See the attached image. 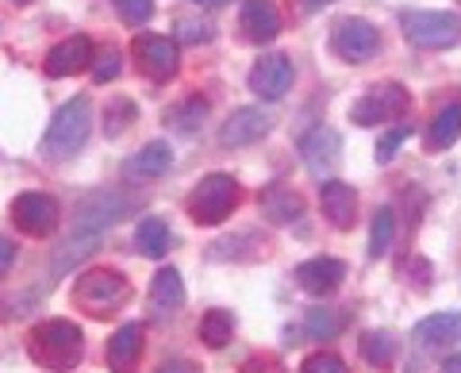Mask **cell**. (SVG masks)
Returning a JSON list of instances; mask_svg holds the SVG:
<instances>
[{
	"instance_id": "6da1fadb",
	"label": "cell",
	"mask_w": 461,
	"mask_h": 373,
	"mask_svg": "<svg viewBox=\"0 0 461 373\" xmlns=\"http://www.w3.org/2000/svg\"><path fill=\"white\" fill-rule=\"evenodd\" d=\"M27 354L54 373H69V369H77L85 358V335H81V327L69 320H47L27 335Z\"/></svg>"
},
{
	"instance_id": "7a4b0ae2",
	"label": "cell",
	"mask_w": 461,
	"mask_h": 373,
	"mask_svg": "<svg viewBox=\"0 0 461 373\" xmlns=\"http://www.w3.org/2000/svg\"><path fill=\"white\" fill-rule=\"evenodd\" d=\"M89 132H93V105H89V96H74L54 112L47 135H42V150L54 162H66V158H74L85 147Z\"/></svg>"
},
{
	"instance_id": "3957f363",
	"label": "cell",
	"mask_w": 461,
	"mask_h": 373,
	"mask_svg": "<svg viewBox=\"0 0 461 373\" xmlns=\"http://www.w3.org/2000/svg\"><path fill=\"white\" fill-rule=\"evenodd\" d=\"M127 300H131V285H127L123 274H115V269H89L74 285V305L85 315H93V320H108Z\"/></svg>"
},
{
	"instance_id": "277c9868",
	"label": "cell",
	"mask_w": 461,
	"mask_h": 373,
	"mask_svg": "<svg viewBox=\"0 0 461 373\" xmlns=\"http://www.w3.org/2000/svg\"><path fill=\"white\" fill-rule=\"evenodd\" d=\"M239 200H242V193H239V181H235V177H230V174H208V177L189 193L185 208H189L193 223L215 227V223H223L230 212L239 208Z\"/></svg>"
},
{
	"instance_id": "5b68a950",
	"label": "cell",
	"mask_w": 461,
	"mask_h": 373,
	"mask_svg": "<svg viewBox=\"0 0 461 373\" xmlns=\"http://www.w3.org/2000/svg\"><path fill=\"white\" fill-rule=\"evenodd\" d=\"M403 35L420 50H446L461 42V20L454 12H403Z\"/></svg>"
},
{
	"instance_id": "8992f818",
	"label": "cell",
	"mask_w": 461,
	"mask_h": 373,
	"mask_svg": "<svg viewBox=\"0 0 461 373\" xmlns=\"http://www.w3.org/2000/svg\"><path fill=\"white\" fill-rule=\"evenodd\" d=\"M408 108H411L408 89L396 85V81H388V85H373L369 93H362V96L354 100V105H350V120L357 127H377V123L400 120Z\"/></svg>"
},
{
	"instance_id": "52a82bcc",
	"label": "cell",
	"mask_w": 461,
	"mask_h": 373,
	"mask_svg": "<svg viewBox=\"0 0 461 373\" xmlns=\"http://www.w3.org/2000/svg\"><path fill=\"white\" fill-rule=\"evenodd\" d=\"M330 50H335L342 62H369L373 54L381 50V32L362 16H346L335 23V32H330Z\"/></svg>"
},
{
	"instance_id": "ba28073f",
	"label": "cell",
	"mask_w": 461,
	"mask_h": 373,
	"mask_svg": "<svg viewBox=\"0 0 461 373\" xmlns=\"http://www.w3.org/2000/svg\"><path fill=\"white\" fill-rule=\"evenodd\" d=\"M135 200L131 196H123V193H115V189H100V193H89L77 205V220H74V232H96V235H104V227L112 223H120L127 212H131Z\"/></svg>"
},
{
	"instance_id": "9c48e42d",
	"label": "cell",
	"mask_w": 461,
	"mask_h": 373,
	"mask_svg": "<svg viewBox=\"0 0 461 373\" xmlns=\"http://www.w3.org/2000/svg\"><path fill=\"white\" fill-rule=\"evenodd\" d=\"M12 220L23 235L32 239H47L58 227V200L47 193H20L12 200Z\"/></svg>"
},
{
	"instance_id": "30bf717a",
	"label": "cell",
	"mask_w": 461,
	"mask_h": 373,
	"mask_svg": "<svg viewBox=\"0 0 461 373\" xmlns=\"http://www.w3.org/2000/svg\"><path fill=\"white\" fill-rule=\"evenodd\" d=\"M293 77H296V69L288 62V54H266L250 69V93H258L262 100H281L293 89Z\"/></svg>"
},
{
	"instance_id": "8fae6325",
	"label": "cell",
	"mask_w": 461,
	"mask_h": 373,
	"mask_svg": "<svg viewBox=\"0 0 461 373\" xmlns=\"http://www.w3.org/2000/svg\"><path fill=\"white\" fill-rule=\"evenodd\" d=\"M135 59L142 66V74L150 81H169L177 74V42L162 39V35H139L135 39Z\"/></svg>"
},
{
	"instance_id": "7c38bea8",
	"label": "cell",
	"mask_w": 461,
	"mask_h": 373,
	"mask_svg": "<svg viewBox=\"0 0 461 373\" xmlns=\"http://www.w3.org/2000/svg\"><path fill=\"white\" fill-rule=\"evenodd\" d=\"M93 39L89 35H69L47 54V77H74L81 69H93Z\"/></svg>"
},
{
	"instance_id": "4fadbf2b",
	"label": "cell",
	"mask_w": 461,
	"mask_h": 373,
	"mask_svg": "<svg viewBox=\"0 0 461 373\" xmlns=\"http://www.w3.org/2000/svg\"><path fill=\"white\" fill-rule=\"evenodd\" d=\"M342 277H346V266L339 262V258H308V262L296 266V285L315 300L335 293L342 285Z\"/></svg>"
},
{
	"instance_id": "5bb4252c",
	"label": "cell",
	"mask_w": 461,
	"mask_h": 373,
	"mask_svg": "<svg viewBox=\"0 0 461 373\" xmlns=\"http://www.w3.org/2000/svg\"><path fill=\"white\" fill-rule=\"evenodd\" d=\"M269 127H273L269 112H262V108H235L227 116V123H223L220 142L223 147H250V142L269 135Z\"/></svg>"
},
{
	"instance_id": "9a60e30c",
	"label": "cell",
	"mask_w": 461,
	"mask_h": 373,
	"mask_svg": "<svg viewBox=\"0 0 461 373\" xmlns=\"http://www.w3.org/2000/svg\"><path fill=\"white\" fill-rule=\"evenodd\" d=\"M320 205H323V216L335 232H350L354 220H357V189L346 181H323L320 185Z\"/></svg>"
},
{
	"instance_id": "2e32d148",
	"label": "cell",
	"mask_w": 461,
	"mask_h": 373,
	"mask_svg": "<svg viewBox=\"0 0 461 373\" xmlns=\"http://www.w3.org/2000/svg\"><path fill=\"white\" fill-rule=\"evenodd\" d=\"M339 150H342V139H339V132H330V127H315V132L300 142V154H304L308 174L320 177V181L339 166Z\"/></svg>"
},
{
	"instance_id": "e0dca14e",
	"label": "cell",
	"mask_w": 461,
	"mask_h": 373,
	"mask_svg": "<svg viewBox=\"0 0 461 373\" xmlns=\"http://www.w3.org/2000/svg\"><path fill=\"white\" fill-rule=\"evenodd\" d=\"M239 27L250 42H273L281 32V12L273 0H247V5H242V16H239Z\"/></svg>"
},
{
	"instance_id": "ac0fdd59",
	"label": "cell",
	"mask_w": 461,
	"mask_h": 373,
	"mask_svg": "<svg viewBox=\"0 0 461 373\" xmlns=\"http://www.w3.org/2000/svg\"><path fill=\"white\" fill-rule=\"evenodd\" d=\"M258 205H262V216L269 223H277V227L296 223L300 216H304V196L293 193L288 185H266L262 196H258Z\"/></svg>"
},
{
	"instance_id": "d6986e66",
	"label": "cell",
	"mask_w": 461,
	"mask_h": 373,
	"mask_svg": "<svg viewBox=\"0 0 461 373\" xmlns=\"http://www.w3.org/2000/svg\"><path fill=\"white\" fill-rule=\"evenodd\" d=\"M415 342L427 350L461 342V312H435V315H427V320H420L415 323Z\"/></svg>"
},
{
	"instance_id": "ffe728a7",
	"label": "cell",
	"mask_w": 461,
	"mask_h": 373,
	"mask_svg": "<svg viewBox=\"0 0 461 373\" xmlns=\"http://www.w3.org/2000/svg\"><path fill=\"white\" fill-rule=\"evenodd\" d=\"M142 358V327L139 323H123L120 332L108 339V366L115 373H127Z\"/></svg>"
},
{
	"instance_id": "44dd1931",
	"label": "cell",
	"mask_w": 461,
	"mask_h": 373,
	"mask_svg": "<svg viewBox=\"0 0 461 373\" xmlns=\"http://www.w3.org/2000/svg\"><path fill=\"white\" fill-rule=\"evenodd\" d=\"M185 305V281L177 269H158L150 281V308L154 315H173Z\"/></svg>"
},
{
	"instance_id": "7402d4cb",
	"label": "cell",
	"mask_w": 461,
	"mask_h": 373,
	"mask_svg": "<svg viewBox=\"0 0 461 373\" xmlns=\"http://www.w3.org/2000/svg\"><path fill=\"white\" fill-rule=\"evenodd\" d=\"M169 166H173V150H169V142H147L131 162L123 166V174L127 177H162V174H169Z\"/></svg>"
},
{
	"instance_id": "603a6c76",
	"label": "cell",
	"mask_w": 461,
	"mask_h": 373,
	"mask_svg": "<svg viewBox=\"0 0 461 373\" xmlns=\"http://www.w3.org/2000/svg\"><path fill=\"white\" fill-rule=\"evenodd\" d=\"M461 135V100H450L446 108H438V116L430 120V135H427V147L430 150H446L454 147Z\"/></svg>"
},
{
	"instance_id": "cb8c5ba5",
	"label": "cell",
	"mask_w": 461,
	"mask_h": 373,
	"mask_svg": "<svg viewBox=\"0 0 461 373\" xmlns=\"http://www.w3.org/2000/svg\"><path fill=\"white\" fill-rule=\"evenodd\" d=\"M100 239H104V235H96V232H74V235L62 242V247L54 250V274H66V269L74 266V262L89 258V254L100 247Z\"/></svg>"
},
{
	"instance_id": "d4e9b609",
	"label": "cell",
	"mask_w": 461,
	"mask_h": 373,
	"mask_svg": "<svg viewBox=\"0 0 461 373\" xmlns=\"http://www.w3.org/2000/svg\"><path fill=\"white\" fill-rule=\"evenodd\" d=\"M135 247L147 254V258H162L169 250V227L162 216H147V220H139L135 227Z\"/></svg>"
},
{
	"instance_id": "484cf974",
	"label": "cell",
	"mask_w": 461,
	"mask_h": 373,
	"mask_svg": "<svg viewBox=\"0 0 461 373\" xmlns=\"http://www.w3.org/2000/svg\"><path fill=\"white\" fill-rule=\"evenodd\" d=\"M230 335H235V315H230L227 308L204 312V320H200V339H204V347L220 350V347L230 342Z\"/></svg>"
},
{
	"instance_id": "4316f807",
	"label": "cell",
	"mask_w": 461,
	"mask_h": 373,
	"mask_svg": "<svg viewBox=\"0 0 461 373\" xmlns=\"http://www.w3.org/2000/svg\"><path fill=\"white\" fill-rule=\"evenodd\" d=\"M396 239V216L393 208H377L373 212V232H369V258H384L388 247Z\"/></svg>"
},
{
	"instance_id": "83f0119b",
	"label": "cell",
	"mask_w": 461,
	"mask_h": 373,
	"mask_svg": "<svg viewBox=\"0 0 461 373\" xmlns=\"http://www.w3.org/2000/svg\"><path fill=\"white\" fill-rule=\"evenodd\" d=\"M357 347H362V358H366V362H369V366H377V369H384V366L396 358V339L388 335V332H366Z\"/></svg>"
},
{
	"instance_id": "f1b7e54d",
	"label": "cell",
	"mask_w": 461,
	"mask_h": 373,
	"mask_svg": "<svg viewBox=\"0 0 461 373\" xmlns=\"http://www.w3.org/2000/svg\"><path fill=\"white\" fill-rule=\"evenodd\" d=\"M204 116H208V105H204V100H200V96H189V100H185V105H177V108H173L166 120H169L173 127H177V132L193 135L196 127L204 123Z\"/></svg>"
},
{
	"instance_id": "f546056e",
	"label": "cell",
	"mask_w": 461,
	"mask_h": 373,
	"mask_svg": "<svg viewBox=\"0 0 461 373\" xmlns=\"http://www.w3.org/2000/svg\"><path fill=\"white\" fill-rule=\"evenodd\" d=\"M339 327H342V315L335 308H312L308 320H304V332L312 339H335Z\"/></svg>"
},
{
	"instance_id": "4dcf8cb0",
	"label": "cell",
	"mask_w": 461,
	"mask_h": 373,
	"mask_svg": "<svg viewBox=\"0 0 461 373\" xmlns=\"http://www.w3.org/2000/svg\"><path fill=\"white\" fill-rule=\"evenodd\" d=\"M115 12L127 27H142L154 16V0H115Z\"/></svg>"
},
{
	"instance_id": "1f68e13d",
	"label": "cell",
	"mask_w": 461,
	"mask_h": 373,
	"mask_svg": "<svg viewBox=\"0 0 461 373\" xmlns=\"http://www.w3.org/2000/svg\"><path fill=\"white\" fill-rule=\"evenodd\" d=\"M115 77H120V50L104 47V50H100L96 59H93V81H96V85H108V81H115Z\"/></svg>"
},
{
	"instance_id": "d6a6232c",
	"label": "cell",
	"mask_w": 461,
	"mask_h": 373,
	"mask_svg": "<svg viewBox=\"0 0 461 373\" xmlns=\"http://www.w3.org/2000/svg\"><path fill=\"white\" fill-rule=\"evenodd\" d=\"M300 373H350V369H346V362H342L339 354L320 350V354L304 358V366H300Z\"/></svg>"
},
{
	"instance_id": "836d02e7",
	"label": "cell",
	"mask_w": 461,
	"mask_h": 373,
	"mask_svg": "<svg viewBox=\"0 0 461 373\" xmlns=\"http://www.w3.org/2000/svg\"><path fill=\"white\" fill-rule=\"evenodd\" d=\"M212 23H200V20H189V16H181L177 20V39L181 42H212Z\"/></svg>"
},
{
	"instance_id": "e575fe53",
	"label": "cell",
	"mask_w": 461,
	"mask_h": 373,
	"mask_svg": "<svg viewBox=\"0 0 461 373\" xmlns=\"http://www.w3.org/2000/svg\"><path fill=\"white\" fill-rule=\"evenodd\" d=\"M131 116H135V105H131V100H115V105L108 108V135H120L123 132V127L127 123H131Z\"/></svg>"
},
{
	"instance_id": "d590c367",
	"label": "cell",
	"mask_w": 461,
	"mask_h": 373,
	"mask_svg": "<svg viewBox=\"0 0 461 373\" xmlns=\"http://www.w3.org/2000/svg\"><path fill=\"white\" fill-rule=\"evenodd\" d=\"M408 135H411L408 127H396V132L381 135V142H377V162H393V158H396V150H400V142L408 139Z\"/></svg>"
},
{
	"instance_id": "8d00e7d4",
	"label": "cell",
	"mask_w": 461,
	"mask_h": 373,
	"mask_svg": "<svg viewBox=\"0 0 461 373\" xmlns=\"http://www.w3.org/2000/svg\"><path fill=\"white\" fill-rule=\"evenodd\" d=\"M242 373H288L281 366V358H273V354H254L242 362Z\"/></svg>"
},
{
	"instance_id": "74e56055",
	"label": "cell",
	"mask_w": 461,
	"mask_h": 373,
	"mask_svg": "<svg viewBox=\"0 0 461 373\" xmlns=\"http://www.w3.org/2000/svg\"><path fill=\"white\" fill-rule=\"evenodd\" d=\"M12 262H16V242L12 239H0V277L12 269Z\"/></svg>"
},
{
	"instance_id": "f35d334b",
	"label": "cell",
	"mask_w": 461,
	"mask_h": 373,
	"mask_svg": "<svg viewBox=\"0 0 461 373\" xmlns=\"http://www.w3.org/2000/svg\"><path fill=\"white\" fill-rule=\"evenodd\" d=\"M158 373H196V366H193V362H185V358H173V362H166Z\"/></svg>"
},
{
	"instance_id": "ab89813d",
	"label": "cell",
	"mask_w": 461,
	"mask_h": 373,
	"mask_svg": "<svg viewBox=\"0 0 461 373\" xmlns=\"http://www.w3.org/2000/svg\"><path fill=\"white\" fill-rule=\"evenodd\" d=\"M442 373H461V354H450L442 362Z\"/></svg>"
},
{
	"instance_id": "60d3db41",
	"label": "cell",
	"mask_w": 461,
	"mask_h": 373,
	"mask_svg": "<svg viewBox=\"0 0 461 373\" xmlns=\"http://www.w3.org/2000/svg\"><path fill=\"white\" fill-rule=\"evenodd\" d=\"M330 0H304V8H312V12H320V8H327Z\"/></svg>"
},
{
	"instance_id": "b9f144b4",
	"label": "cell",
	"mask_w": 461,
	"mask_h": 373,
	"mask_svg": "<svg viewBox=\"0 0 461 373\" xmlns=\"http://www.w3.org/2000/svg\"><path fill=\"white\" fill-rule=\"evenodd\" d=\"M193 5H200V8H220L223 0H193Z\"/></svg>"
},
{
	"instance_id": "7bdbcfd3",
	"label": "cell",
	"mask_w": 461,
	"mask_h": 373,
	"mask_svg": "<svg viewBox=\"0 0 461 373\" xmlns=\"http://www.w3.org/2000/svg\"><path fill=\"white\" fill-rule=\"evenodd\" d=\"M12 5H32V0H12Z\"/></svg>"
}]
</instances>
